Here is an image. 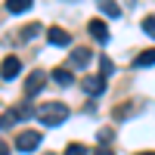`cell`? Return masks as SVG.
<instances>
[{
    "label": "cell",
    "mask_w": 155,
    "mask_h": 155,
    "mask_svg": "<svg viewBox=\"0 0 155 155\" xmlns=\"http://www.w3.org/2000/svg\"><path fill=\"white\" fill-rule=\"evenodd\" d=\"M37 121L47 127H59L62 121H68V106L65 102H44V106H37Z\"/></svg>",
    "instance_id": "obj_1"
},
{
    "label": "cell",
    "mask_w": 155,
    "mask_h": 155,
    "mask_svg": "<svg viewBox=\"0 0 155 155\" xmlns=\"http://www.w3.org/2000/svg\"><path fill=\"white\" fill-rule=\"evenodd\" d=\"M37 146H41V134H37V130H22L16 137V149L19 152H34Z\"/></svg>",
    "instance_id": "obj_2"
},
{
    "label": "cell",
    "mask_w": 155,
    "mask_h": 155,
    "mask_svg": "<svg viewBox=\"0 0 155 155\" xmlns=\"http://www.w3.org/2000/svg\"><path fill=\"white\" fill-rule=\"evenodd\" d=\"M44 84H47V71H31L28 81H25V99L37 96V93L44 90Z\"/></svg>",
    "instance_id": "obj_3"
},
{
    "label": "cell",
    "mask_w": 155,
    "mask_h": 155,
    "mask_svg": "<svg viewBox=\"0 0 155 155\" xmlns=\"http://www.w3.org/2000/svg\"><path fill=\"white\" fill-rule=\"evenodd\" d=\"M19 71H22L19 56H6L3 62H0V78H3V81H12V78H16Z\"/></svg>",
    "instance_id": "obj_4"
},
{
    "label": "cell",
    "mask_w": 155,
    "mask_h": 155,
    "mask_svg": "<svg viewBox=\"0 0 155 155\" xmlns=\"http://www.w3.org/2000/svg\"><path fill=\"white\" fill-rule=\"evenodd\" d=\"M81 87H84V93H90V96H99V93H106V78H96V74H90V78H84L81 81Z\"/></svg>",
    "instance_id": "obj_5"
},
{
    "label": "cell",
    "mask_w": 155,
    "mask_h": 155,
    "mask_svg": "<svg viewBox=\"0 0 155 155\" xmlns=\"http://www.w3.org/2000/svg\"><path fill=\"white\" fill-rule=\"evenodd\" d=\"M93 59V53H90L87 47H74L71 50V56H68V62H71V68H87V62Z\"/></svg>",
    "instance_id": "obj_6"
},
{
    "label": "cell",
    "mask_w": 155,
    "mask_h": 155,
    "mask_svg": "<svg viewBox=\"0 0 155 155\" xmlns=\"http://www.w3.org/2000/svg\"><path fill=\"white\" fill-rule=\"evenodd\" d=\"M47 37H50V44H56V47H68V44H71V34H68L65 28H50Z\"/></svg>",
    "instance_id": "obj_7"
},
{
    "label": "cell",
    "mask_w": 155,
    "mask_h": 155,
    "mask_svg": "<svg viewBox=\"0 0 155 155\" xmlns=\"http://www.w3.org/2000/svg\"><path fill=\"white\" fill-rule=\"evenodd\" d=\"M96 6H99L102 16H109V19H118L121 16V6L115 3V0H96Z\"/></svg>",
    "instance_id": "obj_8"
},
{
    "label": "cell",
    "mask_w": 155,
    "mask_h": 155,
    "mask_svg": "<svg viewBox=\"0 0 155 155\" xmlns=\"http://www.w3.org/2000/svg\"><path fill=\"white\" fill-rule=\"evenodd\" d=\"M149 65H155V47L152 50H143V53L134 59V68H149Z\"/></svg>",
    "instance_id": "obj_9"
},
{
    "label": "cell",
    "mask_w": 155,
    "mask_h": 155,
    "mask_svg": "<svg viewBox=\"0 0 155 155\" xmlns=\"http://www.w3.org/2000/svg\"><path fill=\"white\" fill-rule=\"evenodd\" d=\"M90 34H93L96 41H109V28H106V22H102V19H93V22H90Z\"/></svg>",
    "instance_id": "obj_10"
},
{
    "label": "cell",
    "mask_w": 155,
    "mask_h": 155,
    "mask_svg": "<svg viewBox=\"0 0 155 155\" xmlns=\"http://www.w3.org/2000/svg\"><path fill=\"white\" fill-rule=\"evenodd\" d=\"M34 0H6V9L12 12V16H19V12H28Z\"/></svg>",
    "instance_id": "obj_11"
},
{
    "label": "cell",
    "mask_w": 155,
    "mask_h": 155,
    "mask_svg": "<svg viewBox=\"0 0 155 155\" xmlns=\"http://www.w3.org/2000/svg\"><path fill=\"white\" fill-rule=\"evenodd\" d=\"M53 81H56L59 87H68L74 78H71V71H65V68H53Z\"/></svg>",
    "instance_id": "obj_12"
},
{
    "label": "cell",
    "mask_w": 155,
    "mask_h": 155,
    "mask_svg": "<svg viewBox=\"0 0 155 155\" xmlns=\"http://www.w3.org/2000/svg\"><path fill=\"white\" fill-rule=\"evenodd\" d=\"M143 31H146L149 37H155V16H146V19H143Z\"/></svg>",
    "instance_id": "obj_13"
},
{
    "label": "cell",
    "mask_w": 155,
    "mask_h": 155,
    "mask_svg": "<svg viewBox=\"0 0 155 155\" xmlns=\"http://www.w3.org/2000/svg\"><path fill=\"white\" fill-rule=\"evenodd\" d=\"M65 155H87V146H81V143H71V146L65 149Z\"/></svg>",
    "instance_id": "obj_14"
},
{
    "label": "cell",
    "mask_w": 155,
    "mask_h": 155,
    "mask_svg": "<svg viewBox=\"0 0 155 155\" xmlns=\"http://www.w3.org/2000/svg\"><path fill=\"white\" fill-rule=\"evenodd\" d=\"M99 68H102V78H109V74H112V59L102 56V59H99Z\"/></svg>",
    "instance_id": "obj_15"
},
{
    "label": "cell",
    "mask_w": 155,
    "mask_h": 155,
    "mask_svg": "<svg viewBox=\"0 0 155 155\" xmlns=\"http://www.w3.org/2000/svg\"><path fill=\"white\" fill-rule=\"evenodd\" d=\"M34 34H41V25H28V28L22 31V37H25V41H28V37H34Z\"/></svg>",
    "instance_id": "obj_16"
},
{
    "label": "cell",
    "mask_w": 155,
    "mask_h": 155,
    "mask_svg": "<svg viewBox=\"0 0 155 155\" xmlns=\"http://www.w3.org/2000/svg\"><path fill=\"white\" fill-rule=\"evenodd\" d=\"M93 155H115V152H112V149H109V146H99V149H96V152H93Z\"/></svg>",
    "instance_id": "obj_17"
},
{
    "label": "cell",
    "mask_w": 155,
    "mask_h": 155,
    "mask_svg": "<svg viewBox=\"0 0 155 155\" xmlns=\"http://www.w3.org/2000/svg\"><path fill=\"white\" fill-rule=\"evenodd\" d=\"M0 155H9V146L3 143V140H0Z\"/></svg>",
    "instance_id": "obj_18"
},
{
    "label": "cell",
    "mask_w": 155,
    "mask_h": 155,
    "mask_svg": "<svg viewBox=\"0 0 155 155\" xmlns=\"http://www.w3.org/2000/svg\"><path fill=\"white\" fill-rule=\"evenodd\" d=\"M137 155H155V152H137Z\"/></svg>",
    "instance_id": "obj_19"
},
{
    "label": "cell",
    "mask_w": 155,
    "mask_h": 155,
    "mask_svg": "<svg viewBox=\"0 0 155 155\" xmlns=\"http://www.w3.org/2000/svg\"><path fill=\"white\" fill-rule=\"evenodd\" d=\"M47 155H53V152H47Z\"/></svg>",
    "instance_id": "obj_20"
}]
</instances>
